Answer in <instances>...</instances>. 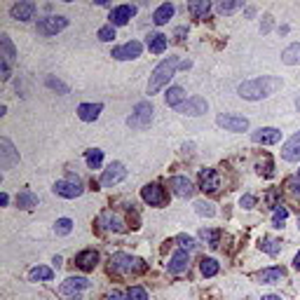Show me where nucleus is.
Masks as SVG:
<instances>
[{"instance_id": "c85d7f7f", "label": "nucleus", "mask_w": 300, "mask_h": 300, "mask_svg": "<svg viewBox=\"0 0 300 300\" xmlns=\"http://www.w3.org/2000/svg\"><path fill=\"white\" fill-rule=\"evenodd\" d=\"M258 246H260V251L270 253V256H277L279 249H281V242H277V239H272V237H263Z\"/></svg>"}, {"instance_id": "39448f33", "label": "nucleus", "mask_w": 300, "mask_h": 300, "mask_svg": "<svg viewBox=\"0 0 300 300\" xmlns=\"http://www.w3.org/2000/svg\"><path fill=\"white\" fill-rule=\"evenodd\" d=\"M153 122V106H150L148 101H141L134 108V115L127 120V124L129 127H136V129H141V127H148V124Z\"/></svg>"}, {"instance_id": "37998d69", "label": "nucleus", "mask_w": 300, "mask_h": 300, "mask_svg": "<svg viewBox=\"0 0 300 300\" xmlns=\"http://www.w3.org/2000/svg\"><path fill=\"white\" fill-rule=\"evenodd\" d=\"M258 174L260 176H272V162H270V157H265V162H258Z\"/></svg>"}, {"instance_id": "c756f323", "label": "nucleus", "mask_w": 300, "mask_h": 300, "mask_svg": "<svg viewBox=\"0 0 300 300\" xmlns=\"http://www.w3.org/2000/svg\"><path fill=\"white\" fill-rule=\"evenodd\" d=\"M101 223H106V225H103V228H108V230H117V232H120V230H124L122 220L117 218V216H115V213H113V211H106V213H103V216H101Z\"/></svg>"}, {"instance_id": "473e14b6", "label": "nucleus", "mask_w": 300, "mask_h": 300, "mask_svg": "<svg viewBox=\"0 0 300 300\" xmlns=\"http://www.w3.org/2000/svg\"><path fill=\"white\" fill-rule=\"evenodd\" d=\"M54 277V272H52V267H45V265H38L31 270V279L33 281H47Z\"/></svg>"}, {"instance_id": "49530a36", "label": "nucleus", "mask_w": 300, "mask_h": 300, "mask_svg": "<svg viewBox=\"0 0 300 300\" xmlns=\"http://www.w3.org/2000/svg\"><path fill=\"white\" fill-rule=\"evenodd\" d=\"M239 204L244 206V209H251V206L256 204V197H253V195H244V197L239 199Z\"/></svg>"}, {"instance_id": "7ed1b4c3", "label": "nucleus", "mask_w": 300, "mask_h": 300, "mask_svg": "<svg viewBox=\"0 0 300 300\" xmlns=\"http://www.w3.org/2000/svg\"><path fill=\"white\" fill-rule=\"evenodd\" d=\"M143 270H145L143 260L127 256V253H115L110 258V272L115 274H131V272H143Z\"/></svg>"}, {"instance_id": "864d4df0", "label": "nucleus", "mask_w": 300, "mask_h": 300, "mask_svg": "<svg viewBox=\"0 0 300 300\" xmlns=\"http://www.w3.org/2000/svg\"><path fill=\"white\" fill-rule=\"evenodd\" d=\"M263 300H281L279 295H263Z\"/></svg>"}, {"instance_id": "8fccbe9b", "label": "nucleus", "mask_w": 300, "mask_h": 300, "mask_svg": "<svg viewBox=\"0 0 300 300\" xmlns=\"http://www.w3.org/2000/svg\"><path fill=\"white\" fill-rule=\"evenodd\" d=\"M106 300H124V295L120 293V291H113V293H108V298Z\"/></svg>"}, {"instance_id": "dca6fc26", "label": "nucleus", "mask_w": 300, "mask_h": 300, "mask_svg": "<svg viewBox=\"0 0 300 300\" xmlns=\"http://www.w3.org/2000/svg\"><path fill=\"white\" fill-rule=\"evenodd\" d=\"M281 157H284L286 162H298L300 160V131L298 134H293V136L284 143V148H281Z\"/></svg>"}, {"instance_id": "2f4dec72", "label": "nucleus", "mask_w": 300, "mask_h": 300, "mask_svg": "<svg viewBox=\"0 0 300 300\" xmlns=\"http://www.w3.org/2000/svg\"><path fill=\"white\" fill-rule=\"evenodd\" d=\"M85 160H87L89 169H99V167H101V162H103V150H99V148L87 150V153H85Z\"/></svg>"}, {"instance_id": "72a5a7b5", "label": "nucleus", "mask_w": 300, "mask_h": 300, "mask_svg": "<svg viewBox=\"0 0 300 300\" xmlns=\"http://www.w3.org/2000/svg\"><path fill=\"white\" fill-rule=\"evenodd\" d=\"M17 204L21 206V209H33V206H38V197H35L33 192H21L19 197H17Z\"/></svg>"}, {"instance_id": "e433bc0d", "label": "nucleus", "mask_w": 300, "mask_h": 300, "mask_svg": "<svg viewBox=\"0 0 300 300\" xmlns=\"http://www.w3.org/2000/svg\"><path fill=\"white\" fill-rule=\"evenodd\" d=\"M239 7H244L242 0H223V3L218 5V10L223 14H230V12H235V10H239Z\"/></svg>"}, {"instance_id": "de8ad7c7", "label": "nucleus", "mask_w": 300, "mask_h": 300, "mask_svg": "<svg viewBox=\"0 0 300 300\" xmlns=\"http://www.w3.org/2000/svg\"><path fill=\"white\" fill-rule=\"evenodd\" d=\"M286 188H288V190H291V192H293L295 197H298V195H300V185H298V181H288V183H286Z\"/></svg>"}, {"instance_id": "79ce46f5", "label": "nucleus", "mask_w": 300, "mask_h": 300, "mask_svg": "<svg viewBox=\"0 0 300 300\" xmlns=\"http://www.w3.org/2000/svg\"><path fill=\"white\" fill-rule=\"evenodd\" d=\"M178 244L183 246V249H188V251H192V249H197V242L192 237H188V235H178V239H176Z\"/></svg>"}, {"instance_id": "1a4fd4ad", "label": "nucleus", "mask_w": 300, "mask_h": 300, "mask_svg": "<svg viewBox=\"0 0 300 300\" xmlns=\"http://www.w3.org/2000/svg\"><path fill=\"white\" fill-rule=\"evenodd\" d=\"M216 124L225 127L228 131H246L249 129V120L244 115H232V113H225V115L216 117Z\"/></svg>"}, {"instance_id": "09e8293b", "label": "nucleus", "mask_w": 300, "mask_h": 300, "mask_svg": "<svg viewBox=\"0 0 300 300\" xmlns=\"http://www.w3.org/2000/svg\"><path fill=\"white\" fill-rule=\"evenodd\" d=\"M270 28H272V17H265V24L260 26V31H263V33H267Z\"/></svg>"}, {"instance_id": "6ab92c4d", "label": "nucleus", "mask_w": 300, "mask_h": 300, "mask_svg": "<svg viewBox=\"0 0 300 300\" xmlns=\"http://www.w3.org/2000/svg\"><path fill=\"white\" fill-rule=\"evenodd\" d=\"M85 288H89V279H85V277H68V279L61 284V293L63 295H78L80 291H85Z\"/></svg>"}, {"instance_id": "bb28decb", "label": "nucleus", "mask_w": 300, "mask_h": 300, "mask_svg": "<svg viewBox=\"0 0 300 300\" xmlns=\"http://www.w3.org/2000/svg\"><path fill=\"white\" fill-rule=\"evenodd\" d=\"M148 49L153 54H162L164 49H167V35L162 33H153L148 38Z\"/></svg>"}, {"instance_id": "f3484780", "label": "nucleus", "mask_w": 300, "mask_h": 300, "mask_svg": "<svg viewBox=\"0 0 300 300\" xmlns=\"http://www.w3.org/2000/svg\"><path fill=\"white\" fill-rule=\"evenodd\" d=\"M218 185H220V181H218V174L213 169H202L199 171V188L204 192H216L218 190Z\"/></svg>"}, {"instance_id": "9d476101", "label": "nucleus", "mask_w": 300, "mask_h": 300, "mask_svg": "<svg viewBox=\"0 0 300 300\" xmlns=\"http://www.w3.org/2000/svg\"><path fill=\"white\" fill-rule=\"evenodd\" d=\"M17 162H19V153L14 150L10 138L3 136L0 138V167H3V169H12Z\"/></svg>"}, {"instance_id": "ea45409f", "label": "nucleus", "mask_w": 300, "mask_h": 300, "mask_svg": "<svg viewBox=\"0 0 300 300\" xmlns=\"http://www.w3.org/2000/svg\"><path fill=\"white\" fill-rule=\"evenodd\" d=\"M99 40H103V42L115 40V26H113V24H108V26L99 28Z\"/></svg>"}, {"instance_id": "c9c22d12", "label": "nucleus", "mask_w": 300, "mask_h": 300, "mask_svg": "<svg viewBox=\"0 0 300 300\" xmlns=\"http://www.w3.org/2000/svg\"><path fill=\"white\" fill-rule=\"evenodd\" d=\"M54 230H56V235L66 237V235L73 230V220H70V218H59V220H56V225H54Z\"/></svg>"}, {"instance_id": "412c9836", "label": "nucleus", "mask_w": 300, "mask_h": 300, "mask_svg": "<svg viewBox=\"0 0 300 300\" xmlns=\"http://www.w3.org/2000/svg\"><path fill=\"white\" fill-rule=\"evenodd\" d=\"M188 263H190V256H188V251H176L174 256H171L169 260V272L171 274H181L188 270Z\"/></svg>"}, {"instance_id": "423d86ee", "label": "nucleus", "mask_w": 300, "mask_h": 300, "mask_svg": "<svg viewBox=\"0 0 300 300\" xmlns=\"http://www.w3.org/2000/svg\"><path fill=\"white\" fill-rule=\"evenodd\" d=\"M54 192L66 199H75L82 195V185H80V181H78V176H68L66 181H56Z\"/></svg>"}, {"instance_id": "b1692460", "label": "nucleus", "mask_w": 300, "mask_h": 300, "mask_svg": "<svg viewBox=\"0 0 300 300\" xmlns=\"http://www.w3.org/2000/svg\"><path fill=\"white\" fill-rule=\"evenodd\" d=\"M284 270L281 267H265L263 272L258 274V279H260V284H279L281 279H284Z\"/></svg>"}, {"instance_id": "4be33fe9", "label": "nucleus", "mask_w": 300, "mask_h": 300, "mask_svg": "<svg viewBox=\"0 0 300 300\" xmlns=\"http://www.w3.org/2000/svg\"><path fill=\"white\" fill-rule=\"evenodd\" d=\"M171 188H174V192H176L178 197H192V192H195L190 178H185V176H174L171 178Z\"/></svg>"}, {"instance_id": "f03ea898", "label": "nucleus", "mask_w": 300, "mask_h": 300, "mask_svg": "<svg viewBox=\"0 0 300 300\" xmlns=\"http://www.w3.org/2000/svg\"><path fill=\"white\" fill-rule=\"evenodd\" d=\"M178 66H181V63H178L176 56H169V59H164V61L157 63L155 70L150 73V80H148V92L150 94H157L164 85H169V80L174 78V73H176Z\"/></svg>"}, {"instance_id": "603ef678", "label": "nucleus", "mask_w": 300, "mask_h": 300, "mask_svg": "<svg viewBox=\"0 0 300 300\" xmlns=\"http://www.w3.org/2000/svg\"><path fill=\"white\" fill-rule=\"evenodd\" d=\"M7 202H10V197H7V195H5V192H3V195H0V204H3V206H5V204H7Z\"/></svg>"}, {"instance_id": "a18cd8bd", "label": "nucleus", "mask_w": 300, "mask_h": 300, "mask_svg": "<svg viewBox=\"0 0 300 300\" xmlns=\"http://www.w3.org/2000/svg\"><path fill=\"white\" fill-rule=\"evenodd\" d=\"M47 87H52V89H59V92H63V94L68 92V87H66V85H61V82H59V80H54V78H47Z\"/></svg>"}, {"instance_id": "a211bd4d", "label": "nucleus", "mask_w": 300, "mask_h": 300, "mask_svg": "<svg viewBox=\"0 0 300 300\" xmlns=\"http://www.w3.org/2000/svg\"><path fill=\"white\" fill-rule=\"evenodd\" d=\"M96 263H99V253H96L94 249L80 251L78 256H75V265L80 267V270H85V272H89V270H94Z\"/></svg>"}, {"instance_id": "0eeeda50", "label": "nucleus", "mask_w": 300, "mask_h": 300, "mask_svg": "<svg viewBox=\"0 0 300 300\" xmlns=\"http://www.w3.org/2000/svg\"><path fill=\"white\" fill-rule=\"evenodd\" d=\"M66 26H68V19H66V17H45V19L38 21V33L56 35V33H61Z\"/></svg>"}, {"instance_id": "f8f14e48", "label": "nucleus", "mask_w": 300, "mask_h": 300, "mask_svg": "<svg viewBox=\"0 0 300 300\" xmlns=\"http://www.w3.org/2000/svg\"><path fill=\"white\" fill-rule=\"evenodd\" d=\"M127 176V169H124V164L120 162H113L108 167V169L103 171V176H101V185H106V188H110V185H115L120 183L122 178Z\"/></svg>"}, {"instance_id": "cd10ccee", "label": "nucleus", "mask_w": 300, "mask_h": 300, "mask_svg": "<svg viewBox=\"0 0 300 300\" xmlns=\"http://www.w3.org/2000/svg\"><path fill=\"white\" fill-rule=\"evenodd\" d=\"M164 99H167V103L169 106H174L176 108L178 103H183L185 101V92H183V87H171L167 94H164Z\"/></svg>"}, {"instance_id": "4468645a", "label": "nucleus", "mask_w": 300, "mask_h": 300, "mask_svg": "<svg viewBox=\"0 0 300 300\" xmlns=\"http://www.w3.org/2000/svg\"><path fill=\"white\" fill-rule=\"evenodd\" d=\"M251 141H253V143H263V145L279 143V141H281V131L274 129V127H265V129L253 131V134H251Z\"/></svg>"}, {"instance_id": "c03bdc74", "label": "nucleus", "mask_w": 300, "mask_h": 300, "mask_svg": "<svg viewBox=\"0 0 300 300\" xmlns=\"http://www.w3.org/2000/svg\"><path fill=\"white\" fill-rule=\"evenodd\" d=\"M199 235H202V239H206V242H209V246H218V235H216V232H211V230H202Z\"/></svg>"}, {"instance_id": "ddd939ff", "label": "nucleus", "mask_w": 300, "mask_h": 300, "mask_svg": "<svg viewBox=\"0 0 300 300\" xmlns=\"http://www.w3.org/2000/svg\"><path fill=\"white\" fill-rule=\"evenodd\" d=\"M141 52H143V45H141L138 40H131V42H127V45H122V47L113 49V56L120 59V61H129V59L141 56Z\"/></svg>"}, {"instance_id": "2eb2a0df", "label": "nucleus", "mask_w": 300, "mask_h": 300, "mask_svg": "<svg viewBox=\"0 0 300 300\" xmlns=\"http://www.w3.org/2000/svg\"><path fill=\"white\" fill-rule=\"evenodd\" d=\"M134 14H136V7L134 5H120L110 12V24H113V26H124Z\"/></svg>"}, {"instance_id": "5fc2aeb1", "label": "nucleus", "mask_w": 300, "mask_h": 300, "mask_svg": "<svg viewBox=\"0 0 300 300\" xmlns=\"http://www.w3.org/2000/svg\"><path fill=\"white\" fill-rule=\"evenodd\" d=\"M293 265H295V270H300V253L295 256V260H293Z\"/></svg>"}, {"instance_id": "a19ab883", "label": "nucleus", "mask_w": 300, "mask_h": 300, "mask_svg": "<svg viewBox=\"0 0 300 300\" xmlns=\"http://www.w3.org/2000/svg\"><path fill=\"white\" fill-rule=\"evenodd\" d=\"M127 298L129 300H148V293H145V288H141V286H131Z\"/></svg>"}, {"instance_id": "4d7b16f0", "label": "nucleus", "mask_w": 300, "mask_h": 300, "mask_svg": "<svg viewBox=\"0 0 300 300\" xmlns=\"http://www.w3.org/2000/svg\"><path fill=\"white\" fill-rule=\"evenodd\" d=\"M298 228H300V218H298Z\"/></svg>"}, {"instance_id": "58836bf2", "label": "nucleus", "mask_w": 300, "mask_h": 300, "mask_svg": "<svg viewBox=\"0 0 300 300\" xmlns=\"http://www.w3.org/2000/svg\"><path fill=\"white\" fill-rule=\"evenodd\" d=\"M286 218H288V211H286V209H284V206H274V216H272L274 228H281Z\"/></svg>"}, {"instance_id": "6e6552de", "label": "nucleus", "mask_w": 300, "mask_h": 300, "mask_svg": "<svg viewBox=\"0 0 300 300\" xmlns=\"http://www.w3.org/2000/svg\"><path fill=\"white\" fill-rule=\"evenodd\" d=\"M206 101L202 99V96H190V99H185L183 103H178L176 110L181 113V115H190V117H197L202 115V113H206Z\"/></svg>"}, {"instance_id": "393cba45", "label": "nucleus", "mask_w": 300, "mask_h": 300, "mask_svg": "<svg viewBox=\"0 0 300 300\" xmlns=\"http://www.w3.org/2000/svg\"><path fill=\"white\" fill-rule=\"evenodd\" d=\"M171 17H174V5H171V3H164V5H160L155 12H153V21H155L157 26L167 24Z\"/></svg>"}, {"instance_id": "7c9ffc66", "label": "nucleus", "mask_w": 300, "mask_h": 300, "mask_svg": "<svg viewBox=\"0 0 300 300\" xmlns=\"http://www.w3.org/2000/svg\"><path fill=\"white\" fill-rule=\"evenodd\" d=\"M209 10H211V3H209V0H199V3H190V5H188V12H190L192 17H197V19L204 17Z\"/></svg>"}, {"instance_id": "a878e982", "label": "nucleus", "mask_w": 300, "mask_h": 300, "mask_svg": "<svg viewBox=\"0 0 300 300\" xmlns=\"http://www.w3.org/2000/svg\"><path fill=\"white\" fill-rule=\"evenodd\" d=\"M281 61L286 63V66H295V63H300V42L288 45V47L281 52Z\"/></svg>"}, {"instance_id": "5701e85b", "label": "nucleus", "mask_w": 300, "mask_h": 300, "mask_svg": "<svg viewBox=\"0 0 300 300\" xmlns=\"http://www.w3.org/2000/svg\"><path fill=\"white\" fill-rule=\"evenodd\" d=\"M101 110H103L101 103H82L80 108H78V115H80L82 122H94Z\"/></svg>"}, {"instance_id": "6e6d98bb", "label": "nucleus", "mask_w": 300, "mask_h": 300, "mask_svg": "<svg viewBox=\"0 0 300 300\" xmlns=\"http://www.w3.org/2000/svg\"><path fill=\"white\" fill-rule=\"evenodd\" d=\"M298 181H300V171H298Z\"/></svg>"}, {"instance_id": "20e7f679", "label": "nucleus", "mask_w": 300, "mask_h": 300, "mask_svg": "<svg viewBox=\"0 0 300 300\" xmlns=\"http://www.w3.org/2000/svg\"><path fill=\"white\" fill-rule=\"evenodd\" d=\"M0 47H3V54H0L3 56L0 59V75H3V80H10V66L14 63L17 52H14V45L7 35H0Z\"/></svg>"}, {"instance_id": "3c124183", "label": "nucleus", "mask_w": 300, "mask_h": 300, "mask_svg": "<svg viewBox=\"0 0 300 300\" xmlns=\"http://www.w3.org/2000/svg\"><path fill=\"white\" fill-rule=\"evenodd\" d=\"M183 35H185V28H176V38H178V40H183Z\"/></svg>"}, {"instance_id": "9b49d317", "label": "nucleus", "mask_w": 300, "mask_h": 300, "mask_svg": "<svg viewBox=\"0 0 300 300\" xmlns=\"http://www.w3.org/2000/svg\"><path fill=\"white\" fill-rule=\"evenodd\" d=\"M141 197H143L145 204H150V206H160V204H164V202H167V192H164L162 185L150 183V185H145L143 190H141Z\"/></svg>"}, {"instance_id": "f704fd0d", "label": "nucleus", "mask_w": 300, "mask_h": 300, "mask_svg": "<svg viewBox=\"0 0 300 300\" xmlns=\"http://www.w3.org/2000/svg\"><path fill=\"white\" fill-rule=\"evenodd\" d=\"M199 270H202V274L204 277H213V274H218V263L213 258H202V263H199Z\"/></svg>"}, {"instance_id": "f257e3e1", "label": "nucleus", "mask_w": 300, "mask_h": 300, "mask_svg": "<svg viewBox=\"0 0 300 300\" xmlns=\"http://www.w3.org/2000/svg\"><path fill=\"white\" fill-rule=\"evenodd\" d=\"M281 87L279 78H270V75H263V78H253V80H246L237 87V94L246 101H260V99H267L270 94H274L277 89Z\"/></svg>"}, {"instance_id": "aec40b11", "label": "nucleus", "mask_w": 300, "mask_h": 300, "mask_svg": "<svg viewBox=\"0 0 300 300\" xmlns=\"http://www.w3.org/2000/svg\"><path fill=\"white\" fill-rule=\"evenodd\" d=\"M33 14H35V3H31V0H24V3H17V5H12V17L17 21L33 19Z\"/></svg>"}, {"instance_id": "4c0bfd02", "label": "nucleus", "mask_w": 300, "mask_h": 300, "mask_svg": "<svg viewBox=\"0 0 300 300\" xmlns=\"http://www.w3.org/2000/svg\"><path fill=\"white\" fill-rule=\"evenodd\" d=\"M195 211H197L199 216H209V218H211L213 213H216V206H213L211 202H197V204H195Z\"/></svg>"}]
</instances>
